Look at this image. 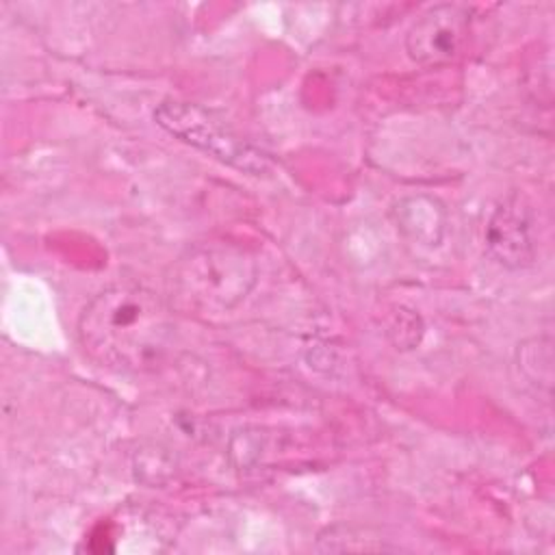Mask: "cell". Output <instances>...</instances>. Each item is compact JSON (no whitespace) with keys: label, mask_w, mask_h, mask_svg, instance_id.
I'll return each instance as SVG.
<instances>
[{"label":"cell","mask_w":555,"mask_h":555,"mask_svg":"<svg viewBox=\"0 0 555 555\" xmlns=\"http://www.w3.org/2000/svg\"><path fill=\"white\" fill-rule=\"evenodd\" d=\"M468 9L460 4H436L412 24L405 37V50L421 65L453 61L468 39Z\"/></svg>","instance_id":"277c9868"},{"label":"cell","mask_w":555,"mask_h":555,"mask_svg":"<svg viewBox=\"0 0 555 555\" xmlns=\"http://www.w3.org/2000/svg\"><path fill=\"white\" fill-rule=\"evenodd\" d=\"M156 124L186 145L230 165L238 171L260 176L269 169V156L245 141L225 119L212 111L182 100L160 102L154 111Z\"/></svg>","instance_id":"3957f363"},{"label":"cell","mask_w":555,"mask_h":555,"mask_svg":"<svg viewBox=\"0 0 555 555\" xmlns=\"http://www.w3.org/2000/svg\"><path fill=\"white\" fill-rule=\"evenodd\" d=\"M78 340L111 371H156L173 347L171 306L137 282L108 284L82 308Z\"/></svg>","instance_id":"6da1fadb"},{"label":"cell","mask_w":555,"mask_h":555,"mask_svg":"<svg viewBox=\"0 0 555 555\" xmlns=\"http://www.w3.org/2000/svg\"><path fill=\"white\" fill-rule=\"evenodd\" d=\"M488 254L507 269H525L535 260V221L531 206L518 195H507L486 225Z\"/></svg>","instance_id":"5b68a950"},{"label":"cell","mask_w":555,"mask_h":555,"mask_svg":"<svg viewBox=\"0 0 555 555\" xmlns=\"http://www.w3.org/2000/svg\"><path fill=\"white\" fill-rule=\"evenodd\" d=\"M254 256L228 241L197 243L171 267L169 306L184 314L208 319L230 312L256 284Z\"/></svg>","instance_id":"7a4b0ae2"}]
</instances>
